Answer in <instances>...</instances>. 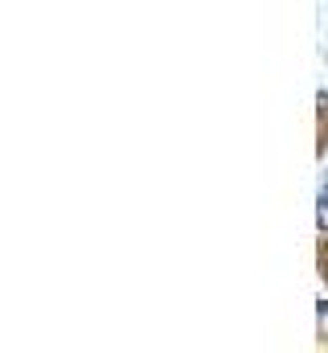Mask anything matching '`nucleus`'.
<instances>
[{
  "label": "nucleus",
  "instance_id": "nucleus-2",
  "mask_svg": "<svg viewBox=\"0 0 328 353\" xmlns=\"http://www.w3.org/2000/svg\"><path fill=\"white\" fill-rule=\"evenodd\" d=\"M325 193H328V189H325Z\"/></svg>",
  "mask_w": 328,
  "mask_h": 353
},
{
  "label": "nucleus",
  "instance_id": "nucleus-1",
  "mask_svg": "<svg viewBox=\"0 0 328 353\" xmlns=\"http://www.w3.org/2000/svg\"><path fill=\"white\" fill-rule=\"evenodd\" d=\"M316 222H320V230H328V193H320V201H316Z\"/></svg>",
  "mask_w": 328,
  "mask_h": 353
}]
</instances>
